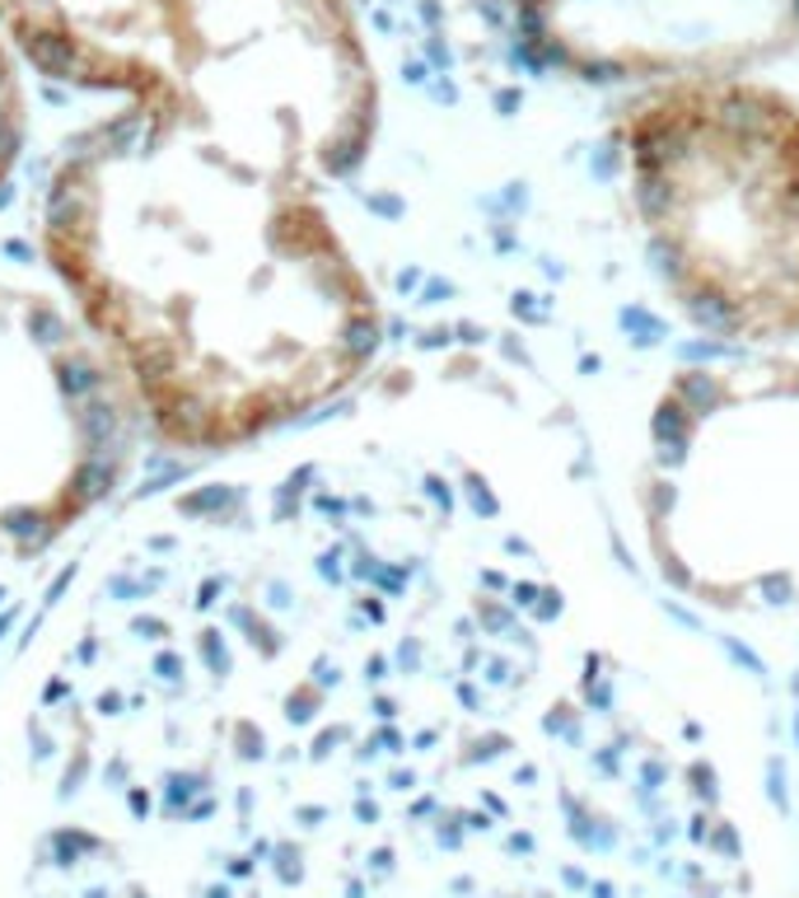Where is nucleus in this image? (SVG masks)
Returning a JSON list of instances; mask_svg holds the SVG:
<instances>
[{"label": "nucleus", "mask_w": 799, "mask_h": 898, "mask_svg": "<svg viewBox=\"0 0 799 898\" xmlns=\"http://www.w3.org/2000/svg\"><path fill=\"white\" fill-rule=\"evenodd\" d=\"M523 33L585 80L748 76L799 48V0H519Z\"/></svg>", "instance_id": "6"}, {"label": "nucleus", "mask_w": 799, "mask_h": 898, "mask_svg": "<svg viewBox=\"0 0 799 898\" xmlns=\"http://www.w3.org/2000/svg\"><path fill=\"white\" fill-rule=\"evenodd\" d=\"M636 515L673 595L725 618H799V356L673 370L650 408Z\"/></svg>", "instance_id": "4"}, {"label": "nucleus", "mask_w": 799, "mask_h": 898, "mask_svg": "<svg viewBox=\"0 0 799 898\" xmlns=\"http://www.w3.org/2000/svg\"><path fill=\"white\" fill-rule=\"evenodd\" d=\"M631 216L688 323L739 351L799 337V99L752 76L646 84L612 122Z\"/></svg>", "instance_id": "3"}, {"label": "nucleus", "mask_w": 799, "mask_h": 898, "mask_svg": "<svg viewBox=\"0 0 799 898\" xmlns=\"http://www.w3.org/2000/svg\"><path fill=\"white\" fill-rule=\"evenodd\" d=\"M146 421L61 290L0 277V561L80 529L136 459Z\"/></svg>", "instance_id": "5"}, {"label": "nucleus", "mask_w": 799, "mask_h": 898, "mask_svg": "<svg viewBox=\"0 0 799 898\" xmlns=\"http://www.w3.org/2000/svg\"><path fill=\"white\" fill-rule=\"evenodd\" d=\"M57 290L178 455H234L370 370L383 309L323 188L122 108L38 201Z\"/></svg>", "instance_id": "1"}, {"label": "nucleus", "mask_w": 799, "mask_h": 898, "mask_svg": "<svg viewBox=\"0 0 799 898\" xmlns=\"http://www.w3.org/2000/svg\"><path fill=\"white\" fill-rule=\"evenodd\" d=\"M29 137V84H24V61L10 52V42L0 38V188L10 183L19 164V150Z\"/></svg>", "instance_id": "7"}, {"label": "nucleus", "mask_w": 799, "mask_h": 898, "mask_svg": "<svg viewBox=\"0 0 799 898\" xmlns=\"http://www.w3.org/2000/svg\"><path fill=\"white\" fill-rule=\"evenodd\" d=\"M0 38L42 80L122 94L313 188L347 178L379 131L351 0H0Z\"/></svg>", "instance_id": "2"}]
</instances>
